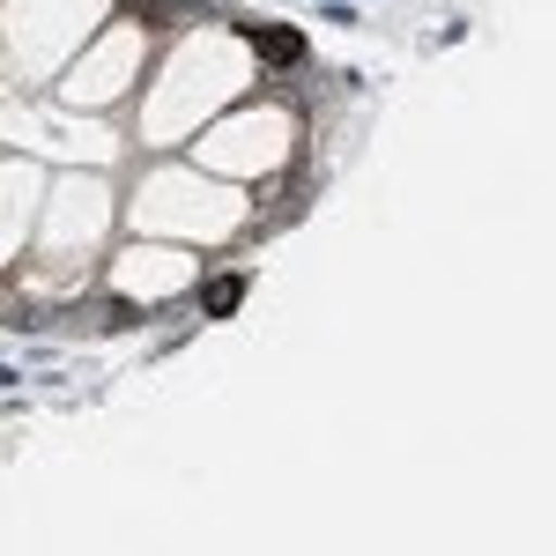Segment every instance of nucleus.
<instances>
[{
    "instance_id": "f257e3e1",
    "label": "nucleus",
    "mask_w": 556,
    "mask_h": 556,
    "mask_svg": "<svg viewBox=\"0 0 556 556\" xmlns=\"http://www.w3.org/2000/svg\"><path fill=\"white\" fill-rule=\"evenodd\" d=\"M134 67H141V30L119 23V30H104L97 52H83V67L67 75V104H112V89L127 83Z\"/></svg>"
},
{
    "instance_id": "f03ea898",
    "label": "nucleus",
    "mask_w": 556,
    "mask_h": 556,
    "mask_svg": "<svg viewBox=\"0 0 556 556\" xmlns=\"http://www.w3.org/2000/svg\"><path fill=\"white\" fill-rule=\"evenodd\" d=\"M275 149H282V119H275V112H260V119H245V127H223V134L201 141V156H208V164H238V172L267 164Z\"/></svg>"
},
{
    "instance_id": "7ed1b4c3",
    "label": "nucleus",
    "mask_w": 556,
    "mask_h": 556,
    "mask_svg": "<svg viewBox=\"0 0 556 556\" xmlns=\"http://www.w3.org/2000/svg\"><path fill=\"white\" fill-rule=\"evenodd\" d=\"M112 275H119V290H134V298H149V290L172 298V290H186V260H172V253H134Z\"/></svg>"
}]
</instances>
